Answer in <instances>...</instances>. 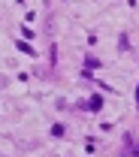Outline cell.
Segmentation results:
<instances>
[{
  "label": "cell",
  "instance_id": "277c9868",
  "mask_svg": "<svg viewBox=\"0 0 139 157\" xmlns=\"http://www.w3.org/2000/svg\"><path fill=\"white\" fill-rule=\"evenodd\" d=\"M48 133H52L55 139H60L64 133H67V130H64V124H52V130H48Z\"/></svg>",
  "mask_w": 139,
  "mask_h": 157
},
{
  "label": "cell",
  "instance_id": "3957f363",
  "mask_svg": "<svg viewBox=\"0 0 139 157\" xmlns=\"http://www.w3.org/2000/svg\"><path fill=\"white\" fill-rule=\"evenodd\" d=\"M97 67H100V60H97V58H91V55L85 58V73H91V70H97Z\"/></svg>",
  "mask_w": 139,
  "mask_h": 157
},
{
  "label": "cell",
  "instance_id": "5b68a950",
  "mask_svg": "<svg viewBox=\"0 0 139 157\" xmlns=\"http://www.w3.org/2000/svg\"><path fill=\"white\" fill-rule=\"evenodd\" d=\"M118 45L124 48V52H127V48H130V39H127V36H118Z\"/></svg>",
  "mask_w": 139,
  "mask_h": 157
},
{
  "label": "cell",
  "instance_id": "8992f818",
  "mask_svg": "<svg viewBox=\"0 0 139 157\" xmlns=\"http://www.w3.org/2000/svg\"><path fill=\"white\" fill-rule=\"evenodd\" d=\"M136 100H139V85H136Z\"/></svg>",
  "mask_w": 139,
  "mask_h": 157
},
{
  "label": "cell",
  "instance_id": "7a4b0ae2",
  "mask_svg": "<svg viewBox=\"0 0 139 157\" xmlns=\"http://www.w3.org/2000/svg\"><path fill=\"white\" fill-rule=\"evenodd\" d=\"M15 45H18V52H24V55H30V58H33V55H37V52H33V45H30V42H15Z\"/></svg>",
  "mask_w": 139,
  "mask_h": 157
},
{
  "label": "cell",
  "instance_id": "6da1fadb",
  "mask_svg": "<svg viewBox=\"0 0 139 157\" xmlns=\"http://www.w3.org/2000/svg\"><path fill=\"white\" fill-rule=\"evenodd\" d=\"M88 109H91V112H100V109H103V97H97V94H94V97L88 100Z\"/></svg>",
  "mask_w": 139,
  "mask_h": 157
}]
</instances>
